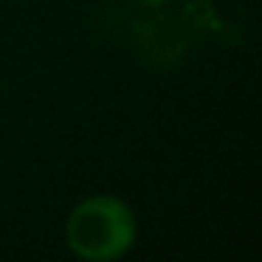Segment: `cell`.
Listing matches in <instances>:
<instances>
[{
  "mask_svg": "<svg viewBox=\"0 0 262 262\" xmlns=\"http://www.w3.org/2000/svg\"><path fill=\"white\" fill-rule=\"evenodd\" d=\"M136 217L133 209L119 198L96 194L74 206L65 223V239L82 259L104 262L119 259L136 243Z\"/></svg>",
  "mask_w": 262,
  "mask_h": 262,
  "instance_id": "obj_1",
  "label": "cell"
},
{
  "mask_svg": "<svg viewBox=\"0 0 262 262\" xmlns=\"http://www.w3.org/2000/svg\"><path fill=\"white\" fill-rule=\"evenodd\" d=\"M138 42L155 62H175L183 54V34L169 17L144 20L138 26Z\"/></svg>",
  "mask_w": 262,
  "mask_h": 262,
  "instance_id": "obj_2",
  "label": "cell"
},
{
  "mask_svg": "<svg viewBox=\"0 0 262 262\" xmlns=\"http://www.w3.org/2000/svg\"><path fill=\"white\" fill-rule=\"evenodd\" d=\"M141 3H144V6H164L166 0H141Z\"/></svg>",
  "mask_w": 262,
  "mask_h": 262,
  "instance_id": "obj_3",
  "label": "cell"
}]
</instances>
